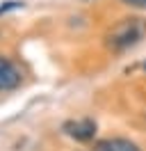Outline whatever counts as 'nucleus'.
I'll use <instances>...</instances> for the list:
<instances>
[{
    "label": "nucleus",
    "instance_id": "423d86ee",
    "mask_svg": "<svg viewBox=\"0 0 146 151\" xmlns=\"http://www.w3.org/2000/svg\"><path fill=\"white\" fill-rule=\"evenodd\" d=\"M14 7H18V2H16V0H11L9 5H2V7H0V14H2V12H7V9H14Z\"/></svg>",
    "mask_w": 146,
    "mask_h": 151
},
{
    "label": "nucleus",
    "instance_id": "39448f33",
    "mask_svg": "<svg viewBox=\"0 0 146 151\" xmlns=\"http://www.w3.org/2000/svg\"><path fill=\"white\" fill-rule=\"evenodd\" d=\"M121 2H126L130 7H137V9H146V0H121Z\"/></svg>",
    "mask_w": 146,
    "mask_h": 151
},
{
    "label": "nucleus",
    "instance_id": "20e7f679",
    "mask_svg": "<svg viewBox=\"0 0 146 151\" xmlns=\"http://www.w3.org/2000/svg\"><path fill=\"white\" fill-rule=\"evenodd\" d=\"M100 151H142L135 142L126 140V137H107L98 144Z\"/></svg>",
    "mask_w": 146,
    "mask_h": 151
},
{
    "label": "nucleus",
    "instance_id": "f257e3e1",
    "mask_svg": "<svg viewBox=\"0 0 146 151\" xmlns=\"http://www.w3.org/2000/svg\"><path fill=\"white\" fill-rule=\"evenodd\" d=\"M146 32L144 19H121L114 28L107 32V46L112 50H123V48L135 46Z\"/></svg>",
    "mask_w": 146,
    "mask_h": 151
},
{
    "label": "nucleus",
    "instance_id": "f03ea898",
    "mask_svg": "<svg viewBox=\"0 0 146 151\" xmlns=\"http://www.w3.org/2000/svg\"><path fill=\"white\" fill-rule=\"evenodd\" d=\"M21 85V71L18 66L7 60L5 55H0V92H9V89H16Z\"/></svg>",
    "mask_w": 146,
    "mask_h": 151
},
{
    "label": "nucleus",
    "instance_id": "7ed1b4c3",
    "mask_svg": "<svg viewBox=\"0 0 146 151\" xmlns=\"http://www.w3.org/2000/svg\"><path fill=\"white\" fill-rule=\"evenodd\" d=\"M64 131L69 133L71 137L80 142H87L91 140L94 135H96V124L91 122V119H80V122H66L64 124Z\"/></svg>",
    "mask_w": 146,
    "mask_h": 151
}]
</instances>
